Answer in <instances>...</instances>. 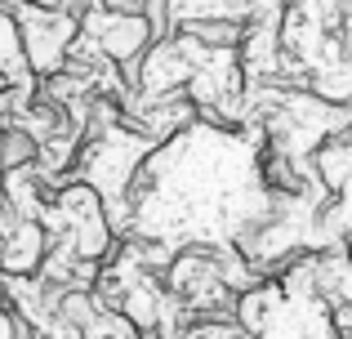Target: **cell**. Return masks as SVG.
Here are the masks:
<instances>
[{"mask_svg":"<svg viewBox=\"0 0 352 339\" xmlns=\"http://www.w3.org/2000/svg\"><path fill=\"white\" fill-rule=\"evenodd\" d=\"M156 143L143 139L138 130H107L98 134L85 148V161H80V174H85V188L94 192L103 206H112V219L120 215V197L129 192V183L138 179V166L147 161Z\"/></svg>","mask_w":352,"mask_h":339,"instance_id":"1","label":"cell"},{"mask_svg":"<svg viewBox=\"0 0 352 339\" xmlns=\"http://www.w3.org/2000/svg\"><path fill=\"white\" fill-rule=\"evenodd\" d=\"M18 27V45H23V58L32 63L36 72H63L67 67V50L76 41V18L58 14V9L45 5H23L14 18Z\"/></svg>","mask_w":352,"mask_h":339,"instance_id":"2","label":"cell"},{"mask_svg":"<svg viewBox=\"0 0 352 339\" xmlns=\"http://www.w3.org/2000/svg\"><path fill=\"white\" fill-rule=\"evenodd\" d=\"M45 232L41 223H14L0 237V277H32L45 259Z\"/></svg>","mask_w":352,"mask_h":339,"instance_id":"3","label":"cell"},{"mask_svg":"<svg viewBox=\"0 0 352 339\" xmlns=\"http://www.w3.org/2000/svg\"><path fill=\"white\" fill-rule=\"evenodd\" d=\"M23 85H32V67L23 58L14 18L0 14V89H23Z\"/></svg>","mask_w":352,"mask_h":339,"instance_id":"4","label":"cell"},{"mask_svg":"<svg viewBox=\"0 0 352 339\" xmlns=\"http://www.w3.org/2000/svg\"><path fill=\"white\" fill-rule=\"evenodd\" d=\"M348 157H352V148H348L344 134H330V143H317V148H312V161H317V174H321L317 183H321L326 192H339V197H344Z\"/></svg>","mask_w":352,"mask_h":339,"instance_id":"5","label":"cell"},{"mask_svg":"<svg viewBox=\"0 0 352 339\" xmlns=\"http://www.w3.org/2000/svg\"><path fill=\"white\" fill-rule=\"evenodd\" d=\"M0 339H14V317L0 313Z\"/></svg>","mask_w":352,"mask_h":339,"instance_id":"6","label":"cell"},{"mask_svg":"<svg viewBox=\"0 0 352 339\" xmlns=\"http://www.w3.org/2000/svg\"><path fill=\"white\" fill-rule=\"evenodd\" d=\"M0 174H5V161H0Z\"/></svg>","mask_w":352,"mask_h":339,"instance_id":"7","label":"cell"}]
</instances>
